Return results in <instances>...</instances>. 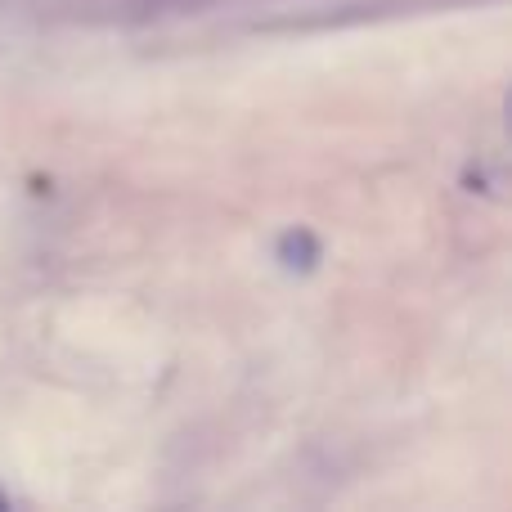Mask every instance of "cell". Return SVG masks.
Segmentation results:
<instances>
[{"instance_id":"obj_1","label":"cell","mask_w":512,"mask_h":512,"mask_svg":"<svg viewBox=\"0 0 512 512\" xmlns=\"http://www.w3.org/2000/svg\"><path fill=\"white\" fill-rule=\"evenodd\" d=\"M315 256H319V248H315V239H310V234H283L279 261L288 265V270H310V265H315Z\"/></svg>"},{"instance_id":"obj_2","label":"cell","mask_w":512,"mask_h":512,"mask_svg":"<svg viewBox=\"0 0 512 512\" xmlns=\"http://www.w3.org/2000/svg\"><path fill=\"white\" fill-rule=\"evenodd\" d=\"M0 508H9V495H5V490H0Z\"/></svg>"}]
</instances>
